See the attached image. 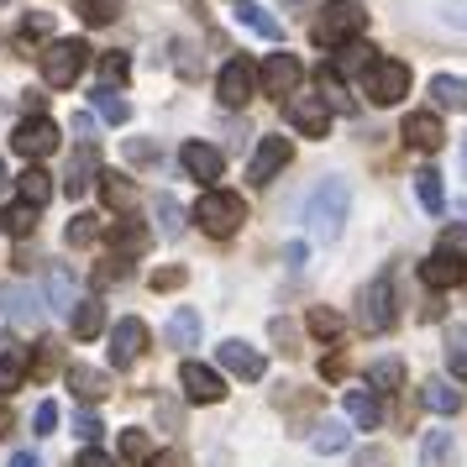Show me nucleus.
Listing matches in <instances>:
<instances>
[{"mask_svg":"<svg viewBox=\"0 0 467 467\" xmlns=\"http://www.w3.org/2000/svg\"><path fill=\"white\" fill-rule=\"evenodd\" d=\"M347 211H352V184L347 179H320L305 200V232L316 242H337L341 226H347Z\"/></svg>","mask_w":467,"mask_h":467,"instance_id":"1","label":"nucleus"},{"mask_svg":"<svg viewBox=\"0 0 467 467\" xmlns=\"http://www.w3.org/2000/svg\"><path fill=\"white\" fill-rule=\"evenodd\" d=\"M362 26H368V11H362L358 0H331L326 11H320V22L310 26V37L320 47H341V43H358Z\"/></svg>","mask_w":467,"mask_h":467,"instance_id":"2","label":"nucleus"},{"mask_svg":"<svg viewBox=\"0 0 467 467\" xmlns=\"http://www.w3.org/2000/svg\"><path fill=\"white\" fill-rule=\"evenodd\" d=\"M194 221H200V232L205 236H236L242 232V221H247V205H242V194H226V190H211L200 194V205H194Z\"/></svg>","mask_w":467,"mask_h":467,"instance_id":"3","label":"nucleus"},{"mask_svg":"<svg viewBox=\"0 0 467 467\" xmlns=\"http://www.w3.org/2000/svg\"><path fill=\"white\" fill-rule=\"evenodd\" d=\"M362 95L373 106H400L404 95H410V64H400V58H373V64L362 68Z\"/></svg>","mask_w":467,"mask_h":467,"instance_id":"4","label":"nucleus"},{"mask_svg":"<svg viewBox=\"0 0 467 467\" xmlns=\"http://www.w3.org/2000/svg\"><path fill=\"white\" fill-rule=\"evenodd\" d=\"M37 64H43V79L53 89H68L89 64V47L79 37H64V43H47V53H37Z\"/></svg>","mask_w":467,"mask_h":467,"instance_id":"5","label":"nucleus"},{"mask_svg":"<svg viewBox=\"0 0 467 467\" xmlns=\"http://www.w3.org/2000/svg\"><path fill=\"white\" fill-rule=\"evenodd\" d=\"M358 320H362L368 337H383V331L394 326V284H389V274L373 278V284L358 295Z\"/></svg>","mask_w":467,"mask_h":467,"instance_id":"6","label":"nucleus"},{"mask_svg":"<svg viewBox=\"0 0 467 467\" xmlns=\"http://www.w3.org/2000/svg\"><path fill=\"white\" fill-rule=\"evenodd\" d=\"M215 95H221V106L226 110H242L247 100L257 95V68L253 58H226L221 74H215Z\"/></svg>","mask_w":467,"mask_h":467,"instance_id":"7","label":"nucleus"},{"mask_svg":"<svg viewBox=\"0 0 467 467\" xmlns=\"http://www.w3.org/2000/svg\"><path fill=\"white\" fill-rule=\"evenodd\" d=\"M284 116H289V127L299 131V137H326L331 131V106H326V95H289L284 100Z\"/></svg>","mask_w":467,"mask_h":467,"instance_id":"8","label":"nucleus"},{"mask_svg":"<svg viewBox=\"0 0 467 467\" xmlns=\"http://www.w3.org/2000/svg\"><path fill=\"white\" fill-rule=\"evenodd\" d=\"M0 316L11 320L16 331H37L43 326V299L32 295L26 284H0Z\"/></svg>","mask_w":467,"mask_h":467,"instance_id":"9","label":"nucleus"},{"mask_svg":"<svg viewBox=\"0 0 467 467\" xmlns=\"http://www.w3.org/2000/svg\"><path fill=\"white\" fill-rule=\"evenodd\" d=\"M299 79H305V64H299L295 53H268V64L257 68V85H263V95H274V100L295 95Z\"/></svg>","mask_w":467,"mask_h":467,"instance_id":"10","label":"nucleus"},{"mask_svg":"<svg viewBox=\"0 0 467 467\" xmlns=\"http://www.w3.org/2000/svg\"><path fill=\"white\" fill-rule=\"evenodd\" d=\"M11 148L22 152L26 163H37V158H47V152L58 148V127L47 116H26L22 127L11 131Z\"/></svg>","mask_w":467,"mask_h":467,"instance_id":"11","label":"nucleus"},{"mask_svg":"<svg viewBox=\"0 0 467 467\" xmlns=\"http://www.w3.org/2000/svg\"><path fill=\"white\" fill-rule=\"evenodd\" d=\"M148 352V326L137 316L116 320V331H110V368H137Z\"/></svg>","mask_w":467,"mask_h":467,"instance_id":"12","label":"nucleus"},{"mask_svg":"<svg viewBox=\"0 0 467 467\" xmlns=\"http://www.w3.org/2000/svg\"><path fill=\"white\" fill-rule=\"evenodd\" d=\"M289 158H295V142H289V137H263V142H257V152H253V169H247V179H253V184H274Z\"/></svg>","mask_w":467,"mask_h":467,"instance_id":"13","label":"nucleus"},{"mask_svg":"<svg viewBox=\"0 0 467 467\" xmlns=\"http://www.w3.org/2000/svg\"><path fill=\"white\" fill-rule=\"evenodd\" d=\"M179 383H184V400H194V404L226 400V379H221L215 368H205V362H184V368H179Z\"/></svg>","mask_w":467,"mask_h":467,"instance_id":"14","label":"nucleus"},{"mask_svg":"<svg viewBox=\"0 0 467 467\" xmlns=\"http://www.w3.org/2000/svg\"><path fill=\"white\" fill-rule=\"evenodd\" d=\"M95 179H100V152H95V142H79V148L68 152L64 194H68V200H79L85 190H95Z\"/></svg>","mask_w":467,"mask_h":467,"instance_id":"15","label":"nucleus"},{"mask_svg":"<svg viewBox=\"0 0 467 467\" xmlns=\"http://www.w3.org/2000/svg\"><path fill=\"white\" fill-rule=\"evenodd\" d=\"M215 358H221V368H226V373H236V379H247V383H257L263 379V373H268V362H263V352H257V347H247V341H221V347H215Z\"/></svg>","mask_w":467,"mask_h":467,"instance_id":"16","label":"nucleus"},{"mask_svg":"<svg viewBox=\"0 0 467 467\" xmlns=\"http://www.w3.org/2000/svg\"><path fill=\"white\" fill-rule=\"evenodd\" d=\"M400 137L410 142V148L436 152L446 142V127H441V116H436V110H410V116H404V127H400Z\"/></svg>","mask_w":467,"mask_h":467,"instance_id":"17","label":"nucleus"},{"mask_svg":"<svg viewBox=\"0 0 467 467\" xmlns=\"http://www.w3.org/2000/svg\"><path fill=\"white\" fill-rule=\"evenodd\" d=\"M420 284L425 289H457V284H467V263L457 253H431L420 263Z\"/></svg>","mask_w":467,"mask_h":467,"instance_id":"18","label":"nucleus"},{"mask_svg":"<svg viewBox=\"0 0 467 467\" xmlns=\"http://www.w3.org/2000/svg\"><path fill=\"white\" fill-rule=\"evenodd\" d=\"M179 163H184V173H190V179H205V184L226 173V158H221V148H211V142H184Z\"/></svg>","mask_w":467,"mask_h":467,"instance_id":"19","label":"nucleus"},{"mask_svg":"<svg viewBox=\"0 0 467 467\" xmlns=\"http://www.w3.org/2000/svg\"><path fill=\"white\" fill-rule=\"evenodd\" d=\"M368 64H373V47H362V43H341V53H331V68H326L320 79H331V85L352 79V74L362 79V68H368Z\"/></svg>","mask_w":467,"mask_h":467,"instance_id":"20","label":"nucleus"},{"mask_svg":"<svg viewBox=\"0 0 467 467\" xmlns=\"http://www.w3.org/2000/svg\"><path fill=\"white\" fill-rule=\"evenodd\" d=\"M64 379H68V389H74L85 404H100V400L110 394V379L100 373V368H85V362H68Z\"/></svg>","mask_w":467,"mask_h":467,"instance_id":"21","label":"nucleus"},{"mask_svg":"<svg viewBox=\"0 0 467 467\" xmlns=\"http://www.w3.org/2000/svg\"><path fill=\"white\" fill-rule=\"evenodd\" d=\"M148 242H152V232L148 226H137V221H116L110 226V257H137V253H148Z\"/></svg>","mask_w":467,"mask_h":467,"instance_id":"22","label":"nucleus"},{"mask_svg":"<svg viewBox=\"0 0 467 467\" xmlns=\"http://www.w3.org/2000/svg\"><path fill=\"white\" fill-rule=\"evenodd\" d=\"M68 326H74V337L79 341H95L100 331H106V305L89 295V299H79L74 310H68Z\"/></svg>","mask_w":467,"mask_h":467,"instance_id":"23","label":"nucleus"},{"mask_svg":"<svg viewBox=\"0 0 467 467\" xmlns=\"http://www.w3.org/2000/svg\"><path fill=\"white\" fill-rule=\"evenodd\" d=\"M47 305L64 310V316L79 305V284H74V274H68V263H53V268H47Z\"/></svg>","mask_w":467,"mask_h":467,"instance_id":"24","label":"nucleus"},{"mask_svg":"<svg viewBox=\"0 0 467 467\" xmlns=\"http://www.w3.org/2000/svg\"><path fill=\"white\" fill-rule=\"evenodd\" d=\"M420 404L431 410V415L451 420V415H457V404H462V394H457L446 379H425V383H420Z\"/></svg>","mask_w":467,"mask_h":467,"instance_id":"25","label":"nucleus"},{"mask_svg":"<svg viewBox=\"0 0 467 467\" xmlns=\"http://www.w3.org/2000/svg\"><path fill=\"white\" fill-rule=\"evenodd\" d=\"M232 11H236V22L247 26V32H257V37H268V43H278V37H284V26H278V16H268V11H263L257 0H236Z\"/></svg>","mask_w":467,"mask_h":467,"instance_id":"26","label":"nucleus"},{"mask_svg":"<svg viewBox=\"0 0 467 467\" xmlns=\"http://www.w3.org/2000/svg\"><path fill=\"white\" fill-rule=\"evenodd\" d=\"M347 415H352V425H362V431H379L383 425L379 394H368V389H347Z\"/></svg>","mask_w":467,"mask_h":467,"instance_id":"27","label":"nucleus"},{"mask_svg":"<svg viewBox=\"0 0 467 467\" xmlns=\"http://www.w3.org/2000/svg\"><path fill=\"white\" fill-rule=\"evenodd\" d=\"M200 331H205V326H200V310H190V305H179V310L169 316V341L173 347H200Z\"/></svg>","mask_w":467,"mask_h":467,"instance_id":"28","label":"nucleus"},{"mask_svg":"<svg viewBox=\"0 0 467 467\" xmlns=\"http://www.w3.org/2000/svg\"><path fill=\"white\" fill-rule=\"evenodd\" d=\"M457 457V441H451V431H425L420 441V467H451Z\"/></svg>","mask_w":467,"mask_h":467,"instance_id":"29","label":"nucleus"},{"mask_svg":"<svg viewBox=\"0 0 467 467\" xmlns=\"http://www.w3.org/2000/svg\"><path fill=\"white\" fill-rule=\"evenodd\" d=\"M95 184H100V194H106L110 211H131V205H137V184H131L127 173H100Z\"/></svg>","mask_w":467,"mask_h":467,"instance_id":"30","label":"nucleus"},{"mask_svg":"<svg viewBox=\"0 0 467 467\" xmlns=\"http://www.w3.org/2000/svg\"><path fill=\"white\" fill-rule=\"evenodd\" d=\"M16 184H22V200H26V205H37V211L53 200V173L37 169V163H32L26 173H16Z\"/></svg>","mask_w":467,"mask_h":467,"instance_id":"31","label":"nucleus"},{"mask_svg":"<svg viewBox=\"0 0 467 467\" xmlns=\"http://www.w3.org/2000/svg\"><path fill=\"white\" fill-rule=\"evenodd\" d=\"M0 232L5 236H32L37 232V205H26V200L5 205V211H0Z\"/></svg>","mask_w":467,"mask_h":467,"instance_id":"32","label":"nucleus"},{"mask_svg":"<svg viewBox=\"0 0 467 467\" xmlns=\"http://www.w3.org/2000/svg\"><path fill=\"white\" fill-rule=\"evenodd\" d=\"M368 383H373L379 394H400L404 389V362L400 358H379L373 368H368Z\"/></svg>","mask_w":467,"mask_h":467,"instance_id":"33","label":"nucleus"},{"mask_svg":"<svg viewBox=\"0 0 467 467\" xmlns=\"http://www.w3.org/2000/svg\"><path fill=\"white\" fill-rule=\"evenodd\" d=\"M106 232V221H100V215L95 211H79L74 215V221H68V232H64V242L68 247H89V242H95V236Z\"/></svg>","mask_w":467,"mask_h":467,"instance_id":"34","label":"nucleus"},{"mask_svg":"<svg viewBox=\"0 0 467 467\" xmlns=\"http://www.w3.org/2000/svg\"><path fill=\"white\" fill-rule=\"evenodd\" d=\"M152 215H158V232L169 236H184V205L173 200V194H158V205H152Z\"/></svg>","mask_w":467,"mask_h":467,"instance_id":"35","label":"nucleus"},{"mask_svg":"<svg viewBox=\"0 0 467 467\" xmlns=\"http://www.w3.org/2000/svg\"><path fill=\"white\" fill-rule=\"evenodd\" d=\"M415 194H420V205H425V211H431V215H441V211H446V194H441V173H436V169H420V173H415Z\"/></svg>","mask_w":467,"mask_h":467,"instance_id":"36","label":"nucleus"},{"mask_svg":"<svg viewBox=\"0 0 467 467\" xmlns=\"http://www.w3.org/2000/svg\"><path fill=\"white\" fill-rule=\"evenodd\" d=\"M431 95H436V106L462 110L467 106V79H457V74H436V79H431Z\"/></svg>","mask_w":467,"mask_h":467,"instance_id":"37","label":"nucleus"},{"mask_svg":"<svg viewBox=\"0 0 467 467\" xmlns=\"http://www.w3.org/2000/svg\"><path fill=\"white\" fill-rule=\"evenodd\" d=\"M310 446H316L320 457H331V451H347V425L341 420H320L310 431Z\"/></svg>","mask_w":467,"mask_h":467,"instance_id":"38","label":"nucleus"},{"mask_svg":"<svg viewBox=\"0 0 467 467\" xmlns=\"http://www.w3.org/2000/svg\"><path fill=\"white\" fill-rule=\"evenodd\" d=\"M89 100H95V110H100L106 121H116V127H121V121H131V106H127V100H121V89L100 85V89H95V95H89Z\"/></svg>","mask_w":467,"mask_h":467,"instance_id":"39","label":"nucleus"},{"mask_svg":"<svg viewBox=\"0 0 467 467\" xmlns=\"http://www.w3.org/2000/svg\"><path fill=\"white\" fill-rule=\"evenodd\" d=\"M79 16H85L89 26H106L121 16V0H79Z\"/></svg>","mask_w":467,"mask_h":467,"instance_id":"40","label":"nucleus"},{"mask_svg":"<svg viewBox=\"0 0 467 467\" xmlns=\"http://www.w3.org/2000/svg\"><path fill=\"white\" fill-rule=\"evenodd\" d=\"M47 32H53V16H47V11H32V16H22V32H16V43L32 47V43H43Z\"/></svg>","mask_w":467,"mask_h":467,"instance_id":"41","label":"nucleus"},{"mask_svg":"<svg viewBox=\"0 0 467 467\" xmlns=\"http://www.w3.org/2000/svg\"><path fill=\"white\" fill-rule=\"evenodd\" d=\"M121 457H127V462H148L152 457V436L148 431H121Z\"/></svg>","mask_w":467,"mask_h":467,"instance_id":"42","label":"nucleus"},{"mask_svg":"<svg viewBox=\"0 0 467 467\" xmlns=\"http://www.w3.org/2000/svg\"><path fill=\"white\" fill-rule=\"evenodd\" d=\"M310 331H316L320 341H337L341 337V316L337 310H326V305H316V310H310Z\"/></svg>","mask_w":467,"mask_h":467,"instance_id":"43","label":"nucleus"},{"mask_svg":"<svg viewBox=\"0 0 467 467\" xmlns=\"http://www.w3.org/2000/svg\"><path fill=\"white\" fill-rule=\"evenodd\" d=\"M26 379V362L11 358V352H0V394H11V389H22Z\"/></svg>","mask_w":467,"mask_h":467,"instance_id":"44","label":"nucleus"},{"mask_svg":"<svg viewBox=\"0 0 467 467\" xmlns=\"http://www.w3.org/2000/svg\"><path fill=\"white\" fill-rule=\"evenodd\" d=\"M127 274H131V263H127V257H106V263H100V274H95V284L106 289V284H121Z\"/></svg>","mask_w":467,"mask_h":467,"instance_id":"45","label":"nucleus"},{"mask_svg":"<svg viewBox=\"0 0 467 467\" xmlns=\"http://www.w3.org/2000/svg\"><path fill=\"white\" fill-rule=\"evenodd\" d=\"M100 74H106V85L116 89L127 79V53H106V58H100Z\"/></svg>","mask_w":467,"mask_h":467,"instance_id":"46","label":"nucleus"},{"mask_svg":"<svg viewBox=\"0 0 467 467\" xmlns=\"http://www.w3.org/2000/svg\"><path fill=\"white\" fill-rule=\"evenodd\" d=\"M74 431H79V441H100V431H106V425H100V415H89V410H79V415H74Z\"/></svg>","mask_w":467,"mask_h":467,"instance_id":"47","label":"nucleus"},{"mask_svg":"<svg viewBox=\"0 0 467 467\" xmlns=\"http://www.w3.org/2000/svg\"><path fill=\"white\" fill-rule=\"evenodd\" d=\"M53 368H58V347H53V341H43V347H37V362H32V379H47Z\"/></svg>","mask_w":467,"mask_h":467,"instance_id":"48","label":"nucleus"},{"mask_svg":"<svg viewBox=\"0 0 467 467\" xmlns=\"http://www.w3.org/2000/svg\"><path fill=\"white\" fill-rule=\"evenodd\" d=\"M53 431H58V404L43 400L37 404V436H53Z\"/></svg>","mask_w":467,"mask_h":467,"instance_id":"49","label":"nucleus"},{"mask_svg":"<svg viewBox=\"0 0 467 467\" xmlns=\"http://www.w3.org/2000/svg\"><path fill=\"white\" fill-rule=\"evenodd\" d=\"M441 253H457V257L467 253V226H446L441 232Z\"/></svg>","mask_w":467,"mask_h":467,"instance_id":"50","label":"nucleus"},{"mask_svg":"<svg viewBox=\"0 0 467 467\" xmlns=\"http://www.w3.org/2000/svg\"><path fill=\"white\" fill-rule=\"evenodd\" d=\"M142 467H190V457H184L179 446H169V451H152V457H148Z\"/></svg>","mask_w":467,"mask_h":467,"instance_id":"51","label":"nucleus"},{"mask_svg":"<svg viewBox=\"0 0 467 467\" xmlns=\"http://www.w3.org/2000/svg\"><path fill=\"white\" fill-rule=\"evenodd\" d=\"M184 268H163V274H152V289H179V284H184Z\"/></svg>","mask_w":467,"mask_h":467,"instance_id":"52","label":"nucleus"},{"mask_svg":"<svg viewBox=\"0 0 467 467\" xmlns=\"http://www.w3.org/2000/svg\"><path fill=\"white\" fill-rule=\"evenodd\" d=\"M446 368H451L457 379H467V347H446Z\"/></svg>","mask_w":467,"mask_h":467,"instance_id":"53","label":"nucleus"},{"mask_svg":"<svg viewBox=\"0 0 467 467\" xmlns=\"http://www.w3.org/2000/svg\"><path fill=\"white\" fill-rule=\"evenodd\" d=\"M127 158H131V163H152L158 148H152V142H127Z\"/></svg>","mask_w":467,"mask_h":467,"instance_id":"54","label":"nucleus"},{"mask_svg":"<svg viewBox=\"0 0 467 467\" xmlns=\"http://www.w3.org/2000/svg\"><path fill=\"white\" fill-rule=\"evenodd\" d=\"M79 467H116V457H106L100 446H85V457H79Z\"/></svg>","mask_w":467,"mask_h":467,"instance_id":"55","label":"nucleus"},{"mask_svg":"<svg viewBox=\"0 0 467 467\" xmlns=\"http://www.w3.org/2000/svg\"><path fill=\"white\" fill-rule=\"evenodd\" d=\"M305 242H289V247H284V263H289V268H305Z\"/></svg>","mask_w":467,"mask_h":467,"instance_id":"56","label":"nucleus"},{"mask_svg":"<svg viewBox=\"0 0 467 467\" xmlns=\"http://www.w3.org/2000/svg\"><path fill=\"white\" fill-rule=\"evenodd\" d=\"M89 131H95V121H89V116H74V137H85L89 142Z\"/></svg>","mask_w":467,"mask_h":467,"instance_id":"57","label":"nucleus"},{"mask_svg":"<svg viewBox=\"0 0 467 467\" xmlns=\"http://www.w3.org/2000/svg\"><path fill=\"white\" fill-rule=\"evenodd\" d=\"M11 467H43V462H37V451H16V457H11Z\"/></svg>","mask_w":467,"mask_h":467,"instance_id":"58","label":"nucleus"},{"mask_svg":"<svg viewBox=\"0 0 467 467\" xmlns=\"http://www.w3.org/2000/svg\"><path fill=\"white\" fill-rule=\"evenodd\" d=\"M11 425H16V420H11V410H5V404H0V441H5V436H11Z\"/></svg>","mask_w":467,"mask_h":467,"instance_id":"59","label":"nucleus"},{"mask_svg":"<svg viewBox=\"0 0 467 467\" xmlns=\"http://www.w3.org/2000/svg\"><path fill=\"white\" fill-rule=\"evenodd\" d=\"M278 5H310V0H278Z\"/></svg>","mask_w":467,"mask_h":467,"instance_id":"60","label":"nucleus"},{"mask_svg":"<svg viewBox=\"0 0 467 467\" xmlns=\"http://www.w3.org/2000/svg\"><path fill=\"white\" fill-rule=\"evenodd\" d=\"M5 179H11V173H5V163H0V190H5Z\"/></svg>","mask_w":467,"mask_h":467,"instance_id":"61","label":"nucleus"},{"mask_svg":"<svg viewBox=\"0 0 467 467\" xmlns=\"http://www.w3.org/2000/svg\"><path fill=\"white\" fill-rule=\"evenodd\" d=\"M462 169H467V142H462Z\"/></svg>","mask_w":467,"mask_h":467,"instance_id":"62","label":"nucleus"},{"mask_svg":"<svg viewBox=\"0 0 467 467\" xmlns=\"http://www.w3.org/2000/svg\"><path fill=\"white\" fill-rule=\"evenodd\" d=\"M0 5H5V0H0Z\"/></svg>","mask_w":467,"mask_h":467,"instance_id":"63","label":"nucleus"}]
</instances>
